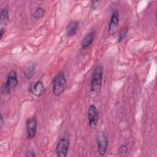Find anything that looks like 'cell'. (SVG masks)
I'll list each match as a JSON object with an SVG mask.
<instances>
[{"label":"cell","instance_id":"cell-8","mask_svg":"<svg viewBox=\"0 0 157 157\" xmlns=\"http://www.w3.org/2000/svg\"><path fill=\"white\" fill-rule=\"evenodd\" d=\"M26 134L28 139H33L36 136L37 129V120L36 117L29 118L26 123Z\"/></svg>","mask_w":157,"mask_h":157},{"label":"cell","instance_id":"cell-2","mask_svg":"<svg viewBox=\"0 0 157 157\" xmlns=\"http://www.w3.org/2000/svg\"><path fill=\"white\" fill-rule=\"evenodd\" d=\"M103 76V69L101 65H98L93 72L91 83H90V90L92 92H98L102 86Z\"/></svg>","mask_w":157,"mask_h":157},{"label":"cell","instance_id":"cell-20","mask_svg":"<svg viewBox=\"0 0 157 157\" xmlns=\"http://www.w3.org/2000/svg\"><path fill=\"white\" fill-rule=\"evenodd\" d=\"M3 123H4V121H3V117H2V115H1V126L2 125Z\"/></svg>","mask_w":157,"mask_h":157},{"label":"cell","instance_id":"cell-13","mask_svg":"<svg viewBox=\"0 0 157 157\" xmlns=\"http://www.w3.org/2000/svg\"><path fill=\"white\" fill-rule=\"evenodd\" d=\"M34 70H35V66L34 64L28 66L24 71V74L25 77L28 79L33 77L34 74Z\"/></svg>","mask_w":157,"mask_h":157},{"label":"cell","instance_id":"cell-6","mask_svg":"<svg viewBox=\"0 0 157 157\" xmlns=\"http://www.w3.org/2000/svg\"><path fill=\"white\" fill-rule=\"evenodd\" d=\"M69 147V142L65 137L61 138L57 142L56 146V153L58 157H66Z\"/></svg>","mask_w":157,"mask_h":157},{"label":"cell","instance_id":"cell-1","mask_svg":"<svg viewBox=\"0 0 157 157\" xmlns=\"http://www.w3.org/2000/svg\"><path fill=\"white\" fill-rule=\"evenodd\" d=\"M67 81L63 72H59L53 80V93L56 96H60L66 90Z\"/></svg>","mask_w":157,"mask_h":157},{"label":"cell","instance_id":"cell-9","mask_svg":"<svg viewBox=\"0 0 157 157\" xmlns=\"http://www.w3.org/2000/svg\"><path fill=\"white\" fill-rule=\"evenodd\" d=\"M119 23V14L117 10H115L112 13L110 20L109 24L108 32L110 35H113L117 32Z\"/></svg>","mask_w":157,"mask_h":157},{"label":"cell","instance_id":"cell-10","mask_svg":"<svg viewBox=\"0 0 157 157\" xmlns=\"http://www.w3.org/2000/svg\"><path fill=\"white\" fill-rule=\"evenodd\" d=\"M96 35V33L95 30H92L90 32H89L88 34H86L81 41L80 45H81L82 48L83 50H86L88 48L93 42L95 39Z\"/></svg>","mask_w":157,"mask_h":157},{"label":"cell","instance_id":"cell-15","mask_svg":"<svg viewBox=\"0 0 157 157\" xmlns=\"http://www.w3.org/2000/svg\"><path fill=\"white\" fill-rule=\"evenodd\" d=\"M128 29L126 27H124L121 29L118 35V42H121L124 40V39L126 37L128 34Z\"/></svg>","mask_w":157,"mask_h":157},{"label":"cell","instance_id":"cell-5","mask_svg":"<svg viewBox=\"0 0 157 157\" xmlns=\"http://www.w3.org/2000/svg\"><path fill=\"white\" fill-rule=\"evenodd\" d=\"M89 126L91 129H96L99 121V112L94 104H91L88 110Z\"/></svg>","mask_w":157,"mask_h":157},{"label":"cell","instance_id":"cell-12","mask_svg":"<svg viewBox=\"0 0 157 157\" xmlns=\"http://www.w3.org/2000/svg\"><path fill=\"white\" fill-rule=\"evenodd\" d=\"M9 22V11L7 8H2L0 13V23L2 25H7Z\"/></svg>","mask_w":157,"mask_h":157},{"label":"cell","instance_id":"cell-7","mask_svg":"<svg viewBox=\"0 0 157 157\" xmlns=\"http://www.w3.org/2000/svg\"><path fill=\"white\" fill-rule=\"evenodd\" d=\"M29 91L33 96L36 97H41L45 93V87L42 82L38 80L33 82L29 86Z\"/></svg>","mask_w":157,"mask_h":157},{"label":"cell","instance_id":"cell-16","mask_svg":"<svg viewBox=\"0 0 157 157\" xmlns=\"http://www.w3.org/2000/svg\"><path fill=\"white\" fill-rule=\"evenodd\" d=\"M128 152V147L125 144H122L120 146L118 149V155L120 156H124Z\"/></svg>","mask_w":157,"mask_h":157},{"label":"cell","instance_id":"cell-17","mask_svg":"<svg viewBox=\"0 0 157 157\" xmlns=\"http://www.w3.org/2000/svg\"><path fill=\"white\" fill-rule=\"evenodd\" d=\"M101 2V1L99 0L91 1V10L96 9L99 6Z\"/></svg>","mask_w":157,"mask_h":157},{"label":"cell","instance_id":"cell-19","mask_svg":"<svg viewBox=\"0 0 157 157\" xmlns=\"http://www.w3.org/2000/svg\"><path fill=\"white\" fill-rule=\"evenodd\" d=\"M4 32H5L4 29L3 28H1V29H0V39H1L2 38V36L4 35Z\"/></svg>","mask_w":157,"mask_h":157},{"label":"cell","instance_id":"cell-14","mask_svg":"<svg viewBox=\"0 0 157 157\" xmlns=\"http://www.w3.org/2000/svg\"><path fill=\"white\" fill-rule=\"evenodd\" d=\"M45 9L42 7H38L34 11L33 16L34 17V18L37 19V20H39L42 18L44 15H45Z\"/></svg>","mask_w":157,"mask_h":157},{"label":"cell","instance_id":"cell-11","mask_svg":"<svg viewBox=\"0 0 157 157\" xmlns=\"http://www.w3.org/2000/svg\"><path fill=\"white\" fill-rule=\"evenodd\" d=\"M78 30V22L77 21H72L70 22L66 28V36L67 37H72L76 34Z\"/></svg>","mask_w":157,"mask_h":157},{"label":"cell","instance_id":"cell-18","mask_svg":"<svg viewBox=\"0 0 157 157\" xmlns=\"http://www.w3.org/2000/svg\"><path fill=\"white\" fill-rule=\"evenodd\" d=\"M27 157H36V155L35 154V153L34 152L33 150H29L26 151V155H25Z\"/></svg>","mask_w":157,"mask_h":157},{"label":"cell","instance_id":"cell-3","mask_svg":"<svg viewBox=\"0 0 157 157\" xmlns=\"http://www.w3.org/2000/svg\"><path fill=\"white\" fill-rule=\"evenodd\" d=\"M18 84L17 78V74L15 71H10L6 78V81L2 85L1 88V92L4 94H9L10 90L15 88Z\"/></svg>","mask_w":157,"mask_h":157},{"label":"cell","instance_id":"cell-4","mask_svg":"<svg viewBox=\"0 0 157 157\" xmlns=\"http://www.w3.org/2000/svg\"><path fill=\"white\" fill-rule=\"evenodd\" d=\"M96 140L98 153L101 156H104L107 151L109 144L107 134L104 132H99L96 136Z\"/></svg>","mask_w":157,"mask_h":157}]
</instances>
